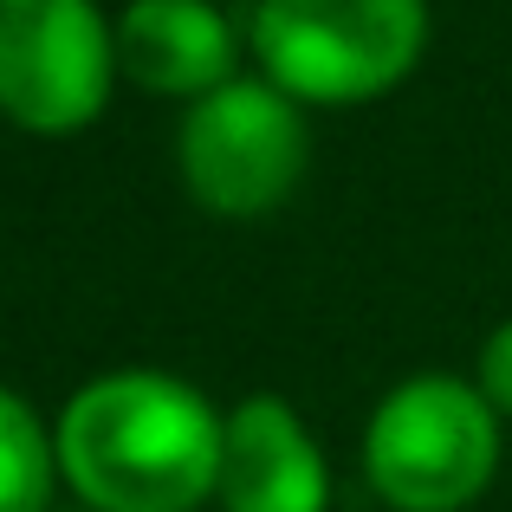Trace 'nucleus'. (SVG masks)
<instances>
[{"mask_svg":"<svg viewBox=\"0 0 512 512\" xmlns=\"http://www.w3.org/2000/svg\"><path fill=\"white\" fill-rule=\"evenodd\" d=\"M221 512H331V461L312 422L286 396L260 389L227 409L221 428Z\"/></svg>","mask_w":512,"mask_h":512,"instance_id":"6","label":"nucleus"},{"mask_svg":"<svg viewBox=\"0 0 512 512\" xmlns=\"http://www.w3.org/2000/svg\"><path fill=\"white\" fill-rule=\"evenodd\" d=\"M506 422L474 376L415 370L363 422V480L389 512H467L500 474Z\"/></svg>","mask_w":512,"mask_h":512,"instance_id":"3","label":"nucleus"},{"mask_svg":"<svg viewBox=\"0 0 512 512\" xmlns=\"http://www.w3.org/2000/svg\"><path fill=\"white\" fill-rule=\"evenodd\" d=\"M175 169L201 214L214 221H266L299 195L312 169V124L305 104L266 85L260 72L227 78L195 98L175 130Z\"/></svg>","mask_w":512,"mask_h":512,"instance_id":"4","label":"nucleus"},{"mask_svg":"<svg viewBox=\"0 0 512 512\" xmlns=\"http://www.w3.org/2000/svg\"><path fill=\"white\" fill-rule=\"evenodd\" d=\"M117 33L98 0H0V117L26 137H78L111 111Z\"/></svg>","mask_w":512,"mask_h":512,"instance_id":"5","label":"nucleus"},{"mask_svg":"<svg viewBox=\"0 0 512 512\" xmlns=\"http://www.w3.org/2000/svg\"><path fill=\"white\" fill-rule=\"evenodd\" d=\"M52 487H59V448L46 415L0 383V512H52Z\"/></svg>","mask_w":512,"mask_h":512,"instance_id":"8","label":"nucleus"},{"mask_svg":"<svg viewBox=\"0 0 512 512\" xmlns=\"http://www.w3.org/2000/svg\"><path fill=\"white\" fill-rule=\"evenodd\" d=\"M428 0H253L247 59L305 111L376 104L422 65Z\"/></svg>","mask_w":512,"mask_h":512,"instance_id":"2","label":"nucleus"},{"mask_svg":"<svg viewBox=\"0 0 512 512\" xmlns=\"http://www.w3.org/2000/svg\"><path fill=\"white\" fill-rule=\"evenodd\" d=\"M117 72L156 98H208L227 78H240L247 33L227 20L221 0H124L111 20Z\"/></svg>","mask_w":512,"mask_h":512,"instance_id":"7","label":"nucleus"},{"mask_svg":"<svg viewBox=\"0 0 512 512\" xmlns=\"http://www.w3.org/2000/svg\"><path fill=\"white\" fill-rule=\"evenodd\" d=\"M221 428L227 409H214L208 389L124 363L65 396L52 448L85 512H201L221 480Z\"/></svg>","mask_w":512,"mask_h":512,"instance_id":"1","label":"nucleus"},{"mask_svg":"<svg viewBox=\"0 0 512 512\" xmlns=\"http://www.w3.org/2000/svg\"><path fill=\"white\" fill-rule=\"evenodd\" d=\"M474 383H480V396L493 402V415L512 422V318H500V325L487 331L480 363H474Z\"/></svg>","mask_w":512,"mask_h":512,"instance_id":"9","label":"nucleus"}]
</instances>
